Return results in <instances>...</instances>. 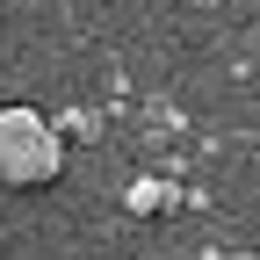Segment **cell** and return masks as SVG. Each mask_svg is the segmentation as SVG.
Listing matches in <instances>:
<instances>
[{
	"instance_id": "cell-1",
	"label": "cell",
	"mask_w": 260,
	"mask_h": 260,
	"mask_svg": "<svg viewBox=\"0 0 260 260\" xmlns=\"http://www.w3.org/2000/svg\"><path fill=\"white\" fill-rule=\"evenodd\" d=\"M58 174H65V145L44 123V109L8 102L0 109V181L8 188H51Z\"/></svg>"
},
{
	"instance_id": "cell-2",
	"label": "cell",
	"mask_w": 260,
	"mask_h": 260,
	"mask_svg": "<svg viewBox=\"0 0 260 260\" xmlns=\"http://www.w3.org/2000/svg\"><path fill=\"white\" fill-rule=\"evenodd\" d=\"M130 210H138V217L167 210V188H159V181H138V188H130Z\"/></svg>"
}]
</instances>
